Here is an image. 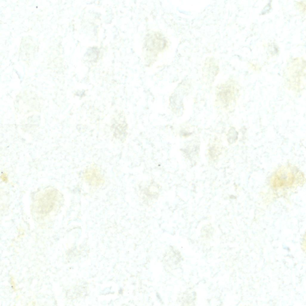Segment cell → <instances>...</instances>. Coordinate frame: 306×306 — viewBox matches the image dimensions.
<instances>
[{"instance_id":"1","label":"cell","mask_w":306,"mask_h":306,"mask_svg":"<svg viewBox=\"0 0 306 306\" xmlns=\"http://www.w3.org/2000/svg\"><path fill=\"white\" fill-rule=\"evenodd\" d=\"M232 82H227L219 85L216 92L218 105L225 109L232 108L235 99V89Z\"/></svg>"},{"instance_id":"2","label":"cell","mask_w":306,"mask_h":306,"mask_svg":"<svg viewBox=\"0 0 306 306\" xmlns=\"http://www.w3.org/2000/svg\"><path fill=\"white\" fill-rule=\"evenodd\" d=\"M146 41V46L149 51L157 53L163 50L166 45V40L159 33L148 36Z\"/></svg>"},{"instance_id":"3","label":"cell","mask_w":306,"mask_h":306,"mask_svg":"<svg viewBox=\"0 0 306 306\" xmlns=\"http://www.w3.org/2000/svg\"><path fill=\"white\" fill-rule=\"evenodd\" d=\"M47 193L45 194L43 197L39 199L38 202L39 205V212L42 213L48 212L52 209L54 205L55 201V195H53L55 192H54L51 195L50 192L49 195Z\"/></svg>"},{"instance_id":"4","label":"cell","mask_w":306,"mask_h":306,"mask_svg":"<svg viewBox=\"0 0 306 306\" xmlns=\"http://www.w3.org/2000/svg\"><path fill=\"white\" fill-rule=\"evenodd\" d=\"M114 136L117 139L122 140L126 136L125 125L120 121H114L111 126Z\"/></svg>"},{"instance_id":"5","label":"cell","mask_w":306,"mask_h":306,"mask_svg":"<svg viewBox=\"0 0 306 306\" xmlns=\"http://www.w3.org/2000/svg\"><path fill=\"white\" fill-rule=\"evenodd\" d=\"M97 169H88L87 171L85 172V175L86 178L88 181L92 180V183H94V182L98 181V180L100 181L102 180L100 177V172Z\"/></svg>"},{"instance_id":"6","label":"cell","mask_w":306,"mask_h":306,"mask_svg":"<svg viewBox=\"0 0 306 306\" xmlns=\"http://www.w3.org/2000/svg\"><path fill=\"white\" fill-rule=\"evenodd\" d=\"M238 134L237 132L235 129H230L227 134V139L228 143L231 144L235 143L237 139Z\"/></svg>"}]
</instances>
